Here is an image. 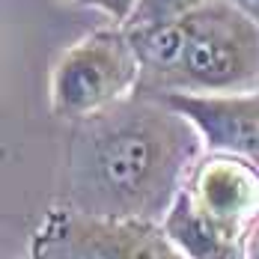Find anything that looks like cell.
Masks as SVG:
<instances>
[{"label":"cell","instance_id":"obj_1","mask_svg":"<svg viewBox=\"0 0 259 259\" xmlns=\"http://www.w3.org/2000/svg\"><path fill=\"white\" fill-rule=\"evenodd\" d=\"M203 155L206 143L194 122L155 96H131L72 122L63 206L161 224Z\"/></svg>","mask_w":259,"mask_h":259},{"label":"cell","instance_id":"obj_2","mask_svg":"<svg viewBox=\"0 0 259 259\" xmlns=\"http://www.w3.org/2000/svg\"><path fill=\"white\" fill-rule=\"evenodd\" d=\"M259 224V170L224 152H206L164 214L161 227L188 259H244Z\"/></svg>","mask_w":259,"mask_h":259},{"label":"cell","instance_id":"obj_3","mask_svg":"<svg viewBox=\"0 0 259 259\" xmlns=\"http://www.w3.org/2000/svg\"><path fill=\"white\" fill-rule=\"evenodd\" d=\"M253 90H259V27L227 0L191 12L182 60L161 96H238Z\"/></svg>","mask_w":259,"mask_h":259},{"label":"cell","instance_id":"obj_4","mask_svg":"<svg viewBox=\"0 0 259 259\" xmlns=\"http://www.w3.org/2000/svg\"><path fill=\"white\" fill-rule=\"evenodd\" d=\"M140 60L125 27H104L60 54L51 72V110L69 122L137 96Z\"/></svg>","mask_w":259,"mask_h":259},{"label":"cell","instance_id":"obj_5","mask_svg":"<svg viewBox=\"0 0 259 259\" xmlns=\"http://www.w3.org/2000/svg\"><path fill=\"white\" fill-rule=\"evenodd\" d=\"M200 131L206 152L235 155L259 170V90L238 96H155Z\"/></svg>","mask_w":259,"mask_h":259},{"label":"cell","instance_id":"obj_6","mask_svg":"<svg viewBox=\"0 0 259 259\" xmlns=\"http://www.w3.org/2000/svg\"><path fill=\"white\" fill-rule=\"evenodd\" d=\"M30 259H131L122 221L83 214L69 206L48 211L33 235Z\"/></svg>","mask_w":259,"mask_h":259},{"label":"cell","instance_id":"obj_7","mask_svg":"<svg viewBox=\"0 0 259 259\" xmlns=\"http://www.w3.org/2000/svg\"><path fill=\"white\" fill-rule=\"evenodd\" d=\"M211 0H137V9L131 15V21L125 27H152V24H167V21H176L185 18L197 9H203Z\"/></svg>","mask_w":259,"mask_h":259},{"label":"cell","instance_id":"obj_8","mask_svg":"<svg viewBox=\"0 0 259 259\" xmlns=\"http://www.w3.org/2000/svg\"><path fill=\"white\" fill-rule=\"evenodd\" d=\"M87 3L96 6V9H102L104 15H110L116 27L128 24L131 15H134V9H137V0H87Z\"/></svg>","mask_w":259,"mask_h":259},{"label":"cell","instance_id":"obj_9","mask_svg":"<svg viewBox=\"0 0 259 259\" xmlns=\"http://www.w3.org/2000/svg\"><path fill=\"white\" fill-rule=\"evenodd\" d=\"M227 3H233L244 18H250V21L259 27V0H227Z\"/></svg>","mask_w":259,"mask_h":259},{"label":"cell","instance_id":"obj_10","mask_svg":"<svg viewBox=\"0 0 259 259\" xmlns=\"http://www.w3.org/2000/svg\"><path fill=\"white\" fill-rule=\"evenodd\" d=\"M244 259H259V224L250 230V238H247V250H244Z\"/></svg>","mask_w":259,"mask_h":259},{"label":"cell","instance_id":"obj_11","mask_svg":"<svg viewBox=\"0 0 259 259\" xmlns=\"http://www.w3.org/2000/svg\"><path fill=\"white\" fill-rule=\"evenodd\" d=\"M66 3H87V0H66Z\"/></svg>","mask_w":259,"mask_h":259}]
</instances>
